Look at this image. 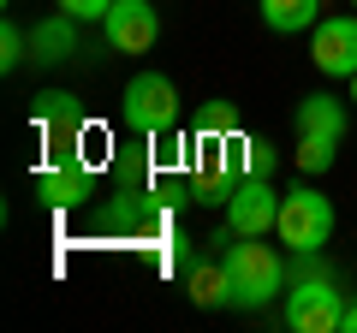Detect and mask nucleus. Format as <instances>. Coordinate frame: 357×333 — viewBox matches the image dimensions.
I'll use <instances>...</instances> for the list:
<instances>
[{"label": "nucleus", "mask_w": 357, "mask_h": 333, "mask_svg": "<svg viewBox=\"0 0 357 333\" xmlns=\"http://www.w3.org/2000/svg\"><path fill=\"white\" fill-rule=\"evenodd\" d=\"M238 131V107L232 102H208L203 114H197V143H220Z\"/></svg>", "instance_id": "4468645a"}, {"label": "nucleus", "mask_w": 357, "mask_h": 333, "mask_svg": "<svg viewBox=\"0 0 357 333\" xmlns=\"http://www.w3.org/2000/svg\"><path fill=\"white\" fill-rule=\"evenodd\" d=\"M30 125L48 137V161H42V166L77 161L72 143H77V131H84V107H77V95H66V90H42L36 107H30Z\"/></svg>", "instance_id": "39448f33"}, {"label": "nucleus", "mask_w": 357, "mask_h": 333, "mask_svg": "<svg viewBox=\"0 0 357 333\" xmlns=\"http://www.w3.org/2000/svg\"><path fill=\"white\" fill-rule=\"evenodd\" d=\"M36 196L48 208H84L96 196V173L84 161H60V166H42L36 173Z\"/></svg>", "instance_id": "1a4fd4ad"}, {"label": "nucleus", "mask_w": 357, "mask_h": 333, "mask_svg": "<svg viewBox=\"0 0 357 333\" xmlns=\"http://www.w3.org/2000/svg\"><path fill=\"white\" fill-rule=\"evenodd\" d=\"M107 6H114V0H54V13L77 18V24H102V18H107Z\"/></svg>", "instance_id": "a211bd4d"}, {"label": "nucleus", "mask_w": 357, "mask_h": 333, "mask_svg": "<svg viewBox=\"0 0 357 333\" xmlns=\"http://www.w3.org/2000/svg\"><path fill=\"white\" fill-rule=\"evenodd\" d=\"M310 60L321 77H357V13H333L310 30Z\"/></svg>", "instance_id": "423d86ee"}, {"label": "nucleus", "mask_w": 357, "mask_h": 333, "mask_svg": "<svg viewBox=\"0 0 357 333\" xmlns=\"http://www.w3.org/2000/svg\"><path fill=\"white\" fill-rule=\"evenodd\" d=\"M333 155H340V143H328V137H298V173L316 179V173H328V166H333Z\"/></svg>", "instance_id": "dca6fc26"}, {"label": "nucleus", "mask_w": 357, "mask_h": 333, "mask_svg": "<svg viewBox=\"0 0 357 333\" xmlns=\"http://www.w3.org/2000/svg\"><path fill=\"white\" fill-rule=\"evenodd\" d=\"M351 13H357V0H351Z\"/></svg>", "instance_id": "412c9836"}, {"label": "nucleus", "mask_w": 357, "mask_h": 333, "mask_svg": "<svg viewBox=\"0 0 357 333\" xmlns=\"http://www.w3.org/2000/svg\"><path fill=\"white\" fill-rule=\"evenodd\" d=\"M84 54V36H77V18L54 13V18H36L30 24V60L36 65H66Z\"/></svg>", "instance_id": "9b49d317"}, {"label": "nucleus", "mask_w": 357, "mask_h": 333, "mask_svg": "<svg viewBox=\"0 0 357 333\" xmlns=\"http://www.w3.org/2000/svg\"><path fill=\"white\" fill-rule=\"evenodd\" d=\"M24 60H30V30L18 24V18H6V24H0V72L13 77Z\"/></svg>", "instance_id": "2eb2a0df"}, {"label": "nucleus", "mask_w": 357, "mask_h": 333, "mask_svg": "<svg viewBox=\"0 0 357 333\" xmlns=\"http://www.w3.org/2000/svg\"><path fill=\"white\" fill-rule=\"evenodd\" d=\"M185 292H191V304H197V309H220V304H232L227 256H220V250H208V256H197L191 268H185Z\"/></svg>", "instance_id": "f8f14e48"}, {"label": "nucleus", "mask_w": 357, "mask_h": 333, "mask_svg": "<svg viewBox=\"0 0 357 333\" xmlns=\"http://www.w3.org/2000/svg\"><path fill=\"white\" fill-rule=\"evenodd\" d=\"M119 114L137 137H161V131L178 125V90L167 72H131L126 95H119Z\"/></svg>", "instance_id": "20e7f679"}, {"label": "nucleus", "mask_w": 357, "mask_h": 333, "mask_svg": "<svg viewBox=\"0 0 357 333\" xmlns=\"http://www.w3.org/2000/svg\"><path fill=\"white\" fill-rule=\"evenodd\" d=\"M340 316H345V292L333 286L328 268H316V262L304 256V268H298V286L286 292V309L280 321L292 333H340Z\"/></svg>", "instance_id": "f03ea898"}, {"label": "nucleus", "mask_w": 357, "mask_h": 333, "mask_svg": "<svg viewBox=\"0 0 357 333\" xmlns=\"http://www.w3.org/2000/svg\"><path fill=\"white\" fill-rule=\"evenodd\" d=\"M345 84H351V95H345V102H351V107H357V77H345Z\"/></svg>", "instance_id": "aec40b11"}, {"label": "nucleus", "mask_w": 357, "mask_h": 333, "mask_svg": "<svg viewBox=\"0 0 357 333\" xmlns=\"http://www.w3.org/2000/svg\"><path fill=\"white\" fill-rule=\"evenodd\" d=\"M274 220H280V191H274V179H244L238 191H232L227 232H238V238H268Z\"/></svg>", "instance_id": "6e6552de"}, {"label": "nucleus", "mask_w": 357, "mask_h": 333, "mask_svg": "<svg viewBox=\"0 0 357 333\" xmlns=\"http://www.w3.org/2000/svg\"><path fill=\"white\" fill-rule=\"evenodd\" d=\"M351 114H357L351 102H340V95L316 90V95H304V102L292 107V125H298V137H328V143H340L345 125H351Z\"/></svg>", "instance_id": "9d476101"}, {"label": "nucleus", "mask_w": 357, "mask_h": 333, "mask_svg": "<svg viewBox=\"0 0 357 333\" xmlns=\"http://www.w3.org/2000/svg\"><path fill=\"white\" fill-rule=\"evenodd\" d=\"M262 24L280 30V36L316 30V24H321V0H262Z\"/></svg>", "instance_id": "ddd939ff"}, {"label": "nucleus", "mask_w": 357, "mask_h": 333, "mask_svg": "<svg viewBox=\"0 0 357 333\" xmlns=\"http://www.w3.org/2000/svg\"><path fill=\"white\" fill-rule=\"evenodd\" d=\"M244 173L250 179H274V143L268 137H244Z\"/></svg>", "instance_id": "f3484780"}, {"label": "nucleus", "mask_w": 357, "mask_h": 333, "mask_svg": "<svg viewBox=\"0 0 357 333\" xmlns=\"http://www.w3.org/2000/svg\"><path fill=\"white\" fill-rule=\"evenodd\" d=\"M6 6H13V0H6Z\"/></svg>", "instance_id": "4be33fe9"}, {"label": "nucleus", "mask_w": 357, "mask_h": 333, "mask_svg": "<svg viewBox=\"0 0 357 333\" xmlns=\"http://www.w3.org/2000/svg\"><path fill=\"white\" fill-rule=\"evenodd\" d=\"M227 256V280H232V309H244V316H256V309H268L274 297L286 292V256L274 250V244H262V238H238V232H227L220 226L215 238H208Z\"/></svg>", "instance_id": "f257e3e1"}, {"label": "nucleus", "mask_w": 357, "mask_h": 333, "mask_svg": "<svg viewBox=\"0 0 357 333\" xmlns=\"http://www.w3.org/2000/svg\"><path fill=\"white\" fill-rule=\"evenodd\" d=\"M102 36L114 54H149L155 36H161V13H155V0H114L102 18Z\"/></svg>", "instance_id": "0eeeda50"}, {"label": "nucleus", "mask_w": 357, "mask_h": 333, "mask_svg": "<svg viewBox=\"0 0 357 333\" xmlns=\"http://www.w3.org/2000/svg\"><path fill=\"white\" fill-rule=\"evenodd\" d=\"M274 238L292 250V256H316L321 244L333 238V203L316 185H292L280 196V220H274Z\"/></svg>", "instance_id": "7ed1b4c3"}, {"label": "nucleus", "mask_w": 357, "mask_h": 333, "mask_svg": "<svg viewBox=\"0 0 357 333\" xmlns=\"http://www.w3.org/2000/svg\"><path fill=\"white\" fill-rule=\"evenodd\" d=\"M340 333H357V297L345 292V316H340Z\"/></svg>", "instance_id": "6ab92c4d"}]
</instances>
